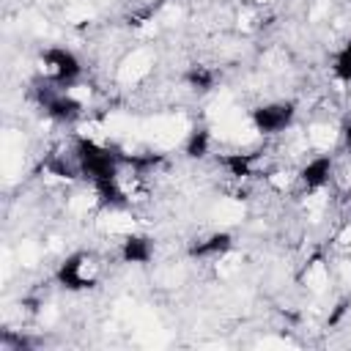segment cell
Masks as SVG:
<instances>
[{"mask_svg": "<svg viewBox=\"0 0 351 351\" xmlns=\"http://www.w3.org/2000/svg\"><path fill=\"white\" fill-rule=\"evenodd\" d=\"M230 250H233V233H228V230H214V233H208V236L195 239V241L189 244L186 255H189L192 261H206V263H211V261L225 258Z\"/></svg>", "mask_w": 351, "mask_h": 351, "instance_id": "obj_6", "label": "cell"}, {"mask_svg": "<svg viewBox=\"0 0 351 351\" xmlns=\"http://www.w3.org/2000/svg\"><path fill=\"white\" fill-rule=\"evenodd\" d=\"M335 176H337V159H335V154L321 151V154L307 156L299 165L296 184H299V189L304 195H318V192H324L335 181Z\"/></svg>", "mask_w": 351, "mask_h": 351, "instance_id": "obj_4", "label": "cell"}, {"mask_svg": "<svg viewBox=\"0 0 351 351\" xmlns=\"http://www.w3.org/2000/svg\"><path fill=\"white\" fill-rule=\"evenodd\" d=\"M85 74L82 58L71 49V47H60V44H49L41 49L38 55V77H44L47 82H55L60 88H74Z\"/></svg>", "mask_w": 351, "mask_h": 351, "instance_id": "obj_1", "label": "cell"}, {"mask_svg": "<svg viewBox=\"0 0 351 351\" xmlns=\"http://www.w3.org/2000/svg\"><path fill=\"white\" fill-rule=\"evenodd\" d=\"M156 255V241L145 233H126L118 241V261L126 266H148Z\"/></svg>", "mask_w": 351, "mask_h": 351, "instance_id": "obj_5", "label": "cell"}, {"mask_svg": "<svg viewBox=\"0 0 351 351\" xmlns=\"http://www.w3.org/2000/svg\"><path fill=\"white\" fill-rule=\"evenodd\" d=\"M348 206H351V200H348Z\"/></svg>", "mask_w": 351, "mask_h": 351, "instance_id": "obj_10", "label": "cell"}, {"mask_svg": "<svg viewBox=\"0 0 351 351\" xmlns=\"http://www.w3.org/2000/svg\"><path fill=\"white\" fill-rule=\"evenodd\" d=\"M296 115H299L296 101H291V99H269V101H261V104H255L250 110V126L263 140L266 137H280L296 123Z\"/></svg>", "mask_w": 351, "mask_h": 351, "instance_id": "obj_2", "label": "cell"}, {"mask_svg": "<svg viewBox=\"0 0 351 351\" xmlns=\"http://www.w3.org/2000/svg\"><path fill=\"white\" fill-rule=\"evenodd\" d=\"M184 82H186V88H192V90H197V93H208V90L217 85V71H214L211 66L195 63V66H189V69L184 71Z\"/></svg>", "mask_w": 351, "mask_h": 351, "instance_id": "obj_9", "label": "cell"}, {"mask_svg": "<svg viewBox=\"0 0 351 351\" xmlns=\"http://www.w3.org/2000/svg\"><path fill=\"white\" fill-rule=\"evenodd\" d=\"M214 148V137L206 126H195L186 132V140H184V156L186 159H206Z\"/></svg>", "mask_w": 351, "mask_h": 351, "instance_id": "obj_7", "label": "cell"}, {"mask_svg": "<svg viewBox=\"0 0 351 351\" xmlns=\"http://www.w3.org/2000/svg\"><path fill=\"white\" fill-rule=\"evenodd\" d=\"M99 269H101L99 258H96L93 252L80 250V252L66 255V258L58 263V269H55V282H58L60 288L71 291V293H80V291H88V288H93V285L99 282Z\"/></svg>", "mask_w": 351, "mask_h": 351, "instance_id": "obj_3", "label": "cell"}, {"mask_svg": "<svg viewBox=\"0 0 351 351\" xmlns=\"http://www.w3.org/2000/svg\"><path fill=\"white\" fill-rule=\"evenodd\" d=\"M329 71H332V80H335V82H340V85H351V36L332 52Z\"/></svg>", "mask_w": 351, "mask_h": 351, "instance_id": "obj_8", "label": "cell"}]
</instances>
